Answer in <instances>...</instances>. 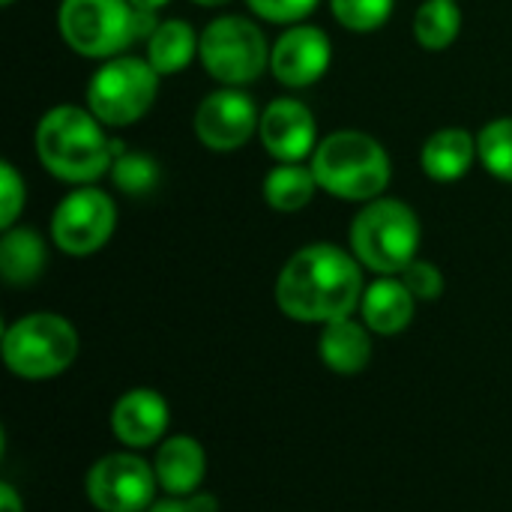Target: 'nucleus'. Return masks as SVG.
Wrapping results in <instances>:
<instances>
[{
    "instance_id": "obj_1",
    "label": "nucleus",
    "mask_w": 512,
    "mask_h": 512,
    "mask_svg": "<svg viewBox=\"0 0 512 512\" xmlns=\"http://www.w3.org/2000/svg\"><path fill=\"white\" fill-rule=\"evenodd\" d=\"M360 261L333 243L303 246L288 258L276 279L279 309L303 324H330L351 318L363 303Z\"/></svg>"
},
{
    "instance_id": "obj_2",
    "label": "nucleus",
    "mask_w": 512,
    "mask_h": 512,
    "mask_svg": "<svg viewBox=\"0 0 512 512\" xmlns=\"http://www.w3.org/2000/svg\"><path fill=\"white\" fill-rule=\"evenodd\" d=\"M123 141H108L102 120L78 105H57L36 126V156L48 174L63 183H93L111 171Z\"/></svg>"
},
{
    "instance_id": "obj_3",
    "label": "nucleus",
    "mask_w": 512,
    "mask_h": 512,
    "mask_svg": "<svg viewBox=\"0 0 512 512\" xmlns=\"http://www.w3.org/2000/svg\"><path fill=\"white\" fill-rule=\"evenodd\" d=\"M159 24L153 9H138L129 0H63L57 12L63 42L90 60L120 57L135 39H150Z\"/></svg>"
},
{
    "instance_id": "obj_4",
    "label": "nucleus",
    "mask_w": 512,
    "mask_h": 512,
    "mask_svg": "<svg viewBox=\"0 0 512 512\" xmlns=\"http://www.w3.org/2000/svg\"><path fill=\"white\" fill-rule=\"evenodd\" d=\"M312 171L318 186L342 201H375L393 177L387 150L354 129L327 135L312 153Z\"/></svg>"
},
{
    "instance_id": "obj_5",
    "label": "nucleus",
    "mask_w": 512,
    "mask_h": 512,
    "mask_svg": "<svg viewBox=\"0 0 512 512\" xmlns=\"http://www.w3.org/2000/svg\"><path fill=\"white\" fill-rule=\"evenodd\" d=\"M417 249H420V222L405 201L375 198L351 222L354 258L381 276L405 273V267L417 261Z\"/></svg>"
},
{
    "instance_id": "obj_6",
    "label": "nucleus",
    "mask_w": 512,
    "mask_h": 512,
    "mask_svg": "<svg viewBox=\"0 0 512 512\" xmlns=\"http://www.w3.org/2000/svg\"><path fill=\"white\" fill-rule=\"evenodd\" d=\"M78 354L75 327L54 312L18 318L3 333V360L24 381H48L63 375Z\"/></svg>"
},
{
    "instance_id": "obj_7",
    "label": "nucleus",
    "mask_w": 512,
    "mask_h": 512,
    "mask_svg": "<svg viewBox=\"0 0 512 512\" xmlns=\"http://www.w3.org/2000/svg\"><path fill=\"white\" fill-rule=\"evenodd\" d=\"M159 93V72L144 57H111L87 84V108L105 126H132Z\"/></svg>"
},
{
    "instance_id": "obj_8",
    "label": "nucleus",
    "mask_w": 512,
    "mask_h": 512,
    "mask_svg": "<svg viewBox=\"0 0 512 512\" xmlns=\"http://www.w3.org/2000/svg\"><path fill=\"white\" fill-rule=\"evenodd\" d=\"M270 51L273 48H267L264 30L255 21L222 15L204 27L198 57L210 78L222 81L225 87H243L264 72Z\"/></svg>"
},
{
    "instance_id": "obj_9",
    "label": "nucleus",
    "mask_w": 512,
    "mask_h": 512,
    "mask_svg": "<svg viewBox=\"0 0 512 512\" xmlns=\"http://www.w3.org/2000/svg\"><path fill=\"white\" fill-rule=\"evenodd\" d=\"M117 225V207L108 192L81 186L69 192L51 216V240L60 252L84 258L99 252Z\"/></svg>"
},
{
    "instance_id": "obj_10",
    "label": "nucleus",
    "mask_w": 512,
    "mask_h": 512,
    "mask_svg": "<svg viewBox=\"0 0 512 512\" xmlns=\"http://www.w3.org/2000/svg\"><path fill=\"white\" fill-rule=\"evenodd\" d=\"M156 468L132 453H111L87 474V498L102 512H144L156 495Z\"/></svg>"
},
{
    "instance_id": "obj_11",
    "label": "nucleus",
    "mask_w": 512,
    "mask_h": 512,
    "mask_svg": "<svg viewBox=\"0 0 512 512\" xmlns=\"http://www.w3.org/2000/svg\"><path fill=\"white\" fill-rule=\"evenodd\" d=\"M195 135L207 150L231 153L240 150L261 123V114L249 93L237 87L213 90L201 99L195 111Z\"/></svg>"
},
{
    "instance_id": "obj_12",
    "label": "nucleus",
    "mask_w": 512,
    "mask_h": 512,
    "mask_svg": "<svg viewBox=\"0 0 512 512\" xmlns=\"http://www.w3.org/2000/svg\"><path fill=\"white\" fill-rule=\"evenodd\" d=\"M330 60H333L330 36L312 24L288 27L270 51V69L276 81H282L285 87L315 84L330 69Z\"/></svg>"
},
{
    "instance_id": "obj_13",
    "label": "nucleus",
    "mask_w": 512,
    "mask_h": 512,
    "mask_svg": "<svg viewBox=\"0 0 512 512\" xmlns=\"http://www.w3.org/2000/svg\"><path fill=\"white\" fill-rule=\"evenodd\" d=\"M258 135H261L264 150L276 162H300L318 147L315 117L297 99H273L261 114Z\"/></svg>"
},
{
    "instance_id": "obj_14",
    "label": "nucleus",
    "mask_w": 512,
    "mask_h": 512,
    "mask_svg": "<svg viewBox=\"0 0 512 512\" xmlns=\"http://www.w3.org/2000/svg\"><path fill=\"white\" fill-rule=\"evenodd\" d=\"M168 420H171L168 402L156 390H144V387L123 393L111 408V432L120 444L132 450H144L162 441Z\"/></svg>"
},
{
    "instance_id": "obj_15",
    "label": "nucleus",
    "mask_w": 512,
    "mask_h": 512,
    "mask_svg": "<svg viewBox=\"0 0 512 512\" xmlns=\"http://www.w3.org/2000/svg\"><path fill=\"white\" fill-rule=\"evenodd\" d=\"M156 480L171 498H189L198 492L204 471H207V456L195 438L177 435L168 438L159 453H156Z\"/></svg>"
},
{
    "instance_id": "obj_16",
    "label": "nucleus",
    "mask_w": 512,
    "mask_h": 512,
    "mask_svg": "<svg viewBox=\"0 0 512 512\" xmlns=\"http://www.w3.org/2000/svg\"><path fill=\"white\" fill-rule=\"evenodd\" d=\"M414 294L408 291V285L402 279H393V276H381L378 282H372L366 291H363V303H360V312H363V324L372 330V333H381V336H396L402 333L411 318H414Z\"/></svg>"
},
{
    "instance_id": "obj_17",
    "label": "nucleus",
    "mask_w": 512,
    "mask_h": 512,
    "mask_svg": "<svg viewBox=\"0 0 512 512\" xmlns=\"http://www.w3.org/2000/svg\"><path fill=\"white\" fill-rule=\"evenodd\" d=\"M477 156H480L477 138L468 129L450 126V129H438L435 135L426 138L420 165H423L426 177H432L438 183H453L471 171Z\"/></svg>"
},
{
    "instance_id": "obj_18",
    "label": "nucleus",
    "mask_w": 512,
    "mask_h": 512,
    "mask_svg": "<svg viewBox=\"0 0 512 512\" xmlns=\"http://www.w3.org/2000/svg\"><path fill=\"white\" fill-rule=\"evenodd\" d=\"M321 360L336 375H357L369 366L372 357V339L369 327L357 324L354 318H339L324 324L321 333Z\"/></svg>"
},
{
    "instance_id": "obj_19",
    "label": "nucleus",
    "mask_w": 512,
    "mask_h": 512,
    "mask_svg": "<svg viewBox=\"0 0 512 512\" xmlns=\"http://www.w3.org/2000/svg\"><path fill=\"white\" fill-rule=\"evenodd\" d=\"M45 270V240L33 228H6L0 240V276L12 288L33 285Z\"/></svg>"
},
{
    "instance_id": "obj_20",
    "label": "nucleus",
    "mask_w": 512,
    "mask_h": 512,
    "mask_svg": "<svg viewBox=\"0 0 512 512\" xmlns=\"http://www.w3.org/2000/svg\"><path fill=\"white\" fill-rule=\"evenodd\" d=\"M198 48L201 36L192 30V24L183 18H171L162 21L156 33L147 39V60L159 75H177L192 63Z\"/></svg>"
},
{
    "instance_id": "obj_21",
    "label": "nucleus",
    "mask_w": 512,
    "mask_h": 512,
    "mask_svg": "<svg viewBox=\"0 0 512 512\" xmlns=\"http://www.w3.org/2000/svg\"><path fill=\"white\" fill-rule=\"evenodd\" d=\"M315 171L300 165V162H279L267 177H264V201L279 210V213H297L303 210L315 192H318Z\"/></svg>"
},
{
    "instance_id": "obj_22",
    "label": "nucleus",
    "mask_w": 512,
    "mask_h": 512,
    "mask_svg": "<svg viewBox=\"0 0 512 512\" xmlns=\"http://www.w3.org/2000/svg\"><path fill=\"white\" fill-rule=\"evenodd\" d=\"M462 30V9L456 0H426L414 15V36L429 51H444Z\"/></svg>"
},
{
    "instance_id": "obj_23",
    "label": "nucleus",
    "mask_w": 512,
    "mask_h": 512,
    "mask_svg": "<svg viewBox=\"0 0 512 512\" xmlns=\"http://www.w3.org/2000/svg\"><path fill=\"white\" fill-rule=\"evenodd\" d=\"M477 150H480L483 168L492 177L512 183V117H498V120L486 123L480 129Z\"/></svg>"
},
{
    "instance_id": "obj_24",
    "label": "nucleus",
    "mask_w": 512,
    "mask_h": 512,
    "mask_svg": "<svg viewBox=\"0 0 512 512\" xmlns=\"http://www.w3.org/2000/svg\"><path fill=\"white\" fill-rule=\"evenodd\" d=\"M396 0H330L336 21L354 33H372L387 24Z\"/></svg>"
},
{
    "instance_id": "obj_25",
    "label": "nucleus",
    "mask_w": 512,
    "mask_h": 512,
    "mask_svg": "<svg viewBox=\"0 0 512 512\" xmlns=\"http://www.w3.org/2000/svg\"><path fill=\"white\" fill-rule=\"evenodd\" d=\"M111 180L126 195H144L159 180V165L144 153H120L111 165Z\"/></svg>"
},
{
    "instance_id": "obj_26",
    "label": "nucleus",
    "mask_w": 512,
    "mask_h": 512,
    "mask_svg": "<svg viewBox=\"0 0 512 512\" xmlns=\"http://www.w3.org/2000/svg\"><path fill=\"white\" fill-rule=\"evenodd\" d=\"M402 282L414 294V300L432 303L444 294V273L432 261H411L402 273Z\"/></svg>"
},
{
    "instance_id": "obj_27",
    "label": "nucleus",
    "mask_w": 512,
    "mask_h": 512,
    "mask_svg": "<svg viewBox=\"0 0 512 512\" xmlns=\"http://www.w3.org/2000/svg\"><path fill=\"white\" fill-rule=\"evenodd\" d=\"M24 180L12 162H0V228H12L24 207Z\"/></svg>"
},
{
    "instance_id": "obj_28",
    "label": "nucleus",
    "mask_w": 512,
    "mask_h": 512,
    "mask_svg": "<svg viewBox=\"0 0 512 512\" xmlns=\"http://www.w3.org/2000/svg\"><path fill=\"white\" fill-rule=\"evenodd\" d=\"M246 3L258 18L273 24H294L318 9V0H246Z\"/></svg>"
},
{
    "instance_id": "obj_29",
    "label": "nucleus",
    "mask_w": 512,
    "mask_h": 512,
    "mask_svg": "<svg viewBox=\"0 0 512 512\" xmlns=\"http://www.w3.org/2000/svg\"><path fill=\"white\" fill-rule=\"evenodd\" d=\"M147 512H198V510H195V504H192L189 498H168V501L153 504Z\"/></svg>"
},
{
    "instance_id": "obj_30",
    "label": "nucleus",
    "mask_w": 512,
    "mask_h": 512,
    "mask_svg": "<svg viewBox=\"0 0 512 512\" xmlns=\"http://www.w3.org/2000/svg\"><path fill=\"white\" fill-rule=\"evenodd\" d=\"M0 512H24L21 501H18V492L9 483L0 486Z\"/></svg>"
},
{
    "instance_id": "obj_31",
    "label": "nucleus",
    "mask_w": 512,
    "mask_h": 512,
    "mask_svg": "<svg viewBox=\"0 0 512 512\" xmlns=\"http://www.w3.org/2000/svg\"><path fill=\"white\" fill-rule=\"evenodd\" d=\"M129 3L138 6V9H153V12H156V9H162L168 0H129Z\"/></svg>"
},
{
    "instance_id": "obj_32",
    "label": "nucleus",
    "mask_w": 512,
    "mask_h": 512,
    "mask_svg": "<svg viewBox=\"0 0 512 512\" xmlns=\"http://www.w3.org/2000/svg\"><path fill=\"white\" fill-rule=\"evenodd\" d=\"M198 6H225L228 0H195Z\"/></svg>"
},
{
    "instance_id": "obj_33",
    "label": "nucleus",
    "mask_w": 512,
    "mask_h": 512,
    "mask_svg": "<svg viewBox=\"0 0 512 512\" xmlns=\"http://www.w3.org/2000/svg\"><path fill=\"white\" fill-rule=\"evenodd\" d=\"M12 3H15V0H3V6H12Z\"/></svg>"
}]
</instances>
